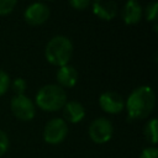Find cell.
I'll use <instances>...</instances> for the list:
<instances>
[{
    "mask_svg": "<svg viewBox=\"0 0 158 158\" xmlns=\"http://www.w3.org/2000/svg\"><path fill=\"white\" fill-rule=\"evenodd\" d=\"M156 104V96L151 86L143 85L136 88L126 101L128 116L131 118H144L147 117Z\"/></svg>",
    "mask_w": 158,
    "mask_h": 158,
    "instance_id": "obj_1",
    "label": "cell"
},
{
    "mask_svg": "<svg viewBox=\"0 0 158 158\" xmlns=\"http://www.w3.org/2000/svg\"><path fill=\"white\" fill-rule=\"evenodd\" d=\"M46 58L54 65H65L73 54V44L65 36H56L46 46Z\"/></svg>",
    "mask_w": 158,
    "mask_h": 158,
    "instance_id": "obj_2",
    "label": "cell"
},
{
    "mask_svg": "<svg viewBox=\"0 0 158 158\" xmlns=\"http://www.w3.org/2000/svg\"><path fill=\"white\" fill-rule=\"evenodd\" d=\"M67 102V94L59 85L48 84L42 86L36 95V104L44 111H57Z\"/></svg>",
    "mask_w": 158,
    "mask_h": 158,
    "instance_id": "obj_3",
    "label": "cell"
},
{
    "mask_svg": "<svg viewBox=\"0 0 158 158\" xmlns=\"http://www.w3.org/2000/svg\"><path fill=\"white\" fill-rule=\"evenodd\" d=\"M68 133L67 122L63 118H53L47 122L43 131V138L47 143L57 144L60 143Z\"/></svg>",
    "mask_w": 158,
    "mask_h": 158,
    "instance_id": "obj_4",
    "label": "cell"
},
{
    "mask_svg": "<svg viewBox=\"0 0 158 158\" xmlns=\"http://www.w3.org/2000/svg\"><path fill=\"white\" fill-rule=\"evenodd\" d=\"M112 123L105 117L95 118L89 126V136L95 143L107 142L112 137Z\"/></svg>",
    "mask_w": 158,
    "mask_h": 158,
    "instance_id": "obj_5",
    "label": "cell"
},
{
    "mask_svg": "<svg viewBox=\"0 0 158 158\" xmlns=\"http://www.w3.org/2000/svg\"><path fill=\"white\" fill-rule=\"evenodd\" d=\"M10 106L12 114L22 121L32 120L35 116V105L26 95H15L11 99Z\"/></svg>",
    "mask_w": 158,
    "mask_h": 158,
    "instance_id": "obj_6",
    "label": "cell"
},
{
    "mask_svg": "<svg viewBox=\"0 0 158 158\" xmlns=\"http://www.w3.org/2000/svg\"><path fill=\"white\" fill-rule=\"evenodd\" d=\"M100 107L109 114H117L122 111L125 101L122 96L116 91H105L99 98Z\"/></svg>",
    "mask_w": 158,
    "mask_h": 158,
    "instance_id": "obj_7",
    "label": "cell"
},
{
    "mask_svg": "<svg viewBox=\"0 0 158 158\" xmlns=\"http://www.w3.org/2000/svg\"><path fill=\"white\" fill-rule=\"evenodd\" d=\"M49 17V7L43 2H35L25 11V20L31 25H41Z\"/></svg>",
    "mask_w": 158,
    "mask_h": 158,
    "instance_id": "obj_8",
    "label": "cell"
},
{
    "mask_svg": "<svg viewBox=\"0 0 158 158\" xmlns=\"http://www.w3.org/2000/svg\"><path fill=\"white\" fill-rule=\"evenodd\" d=\"M93 11L96 16L102 20H111L117 14V4L115 1H94L93 2Z\"/></svg>",
    "mask_w": 158,
    "mask_h": 158,
    "instance_id": "obj_9",
    "label": "cell"
},
{
    "mask_svg": "<svg viewBox=\"0 0 158 158\" xmlns=\"http://www.w3.org/2000/svg\"><path fill=\"white\" fill-rule=\"evenodd\" d=\"M57 80L62 86L65 88H72L75 85L77 80H78V72L73 65L65 64L59 67V69L57 70Z\"/></svg>",
    "mask_w": 158,
    "mask_h": 158,
    "instance_id": "obj_10",
    "label": "cell"
},
{
    "mask_svg": "<svg viewBox=\"0 0 158 158\" xmlns=\"http://www.w3.org/2000/svg\"><path fill=\"white\" fill-rule=\"evenodd\" d=\"M142 17V7L141 5L135 1V0H130L125 4L123 9H122V20L127 25H133L137 23Z\"/></svg>",
    "mask_w": 158,
    "mask_h": 158,
    "instance_id": "obj_11",
    "label": "cell"
},
{
    "mask_svg": "<svg viewBox=\"0 0 158 158\" xmlns=\"http://www.w3.org/2000/svg\"><path fill=\"white\" fill-rule=\"evenodd\" d=\"M63 109H64V117L69 122H73V123L79 122L85 116L84 106L80 102H78V101L65 102V105L63 106Z\"/></svg>",
    "mask_w": 158,
    "mask_h": 158,
    "instance_id": "obj_12",
    "label": "cell"
},
{
    "mask_svg": "<svg viewBox=\"0 0 158 158\" xmlns=\"http://www.w3.org/2000/svg\"><path fill=\"white\" fill-rule=\"evenodd\" d=\"M144 135H146V137H147V139H148L149 142H152L153 144L157 143L158 132H157V120H156V118H152V120L146 125Z\"/></svg>",
    "mask_w": 158,
    "mask_h": 158,
    "instance_id": "obj_13",
    "label": "cell"
},
{
    "mask_svg": "<svg viewBox=\"0 0 158 158\" xmlns=\"http://www.w3.org/2000/svg\"><path fill=\"white\" fill-rule=\"evenodd\" d=\"M157 15H158V2L153 1V2L148 4L146 7V19L148 21H156Z\"/></svg>",
    "mask_w": 158,
    "mask_h": 158,
    "instance_id": "obj_14",
    "label": "cell"
},
{
    "mask_svg": "<svg viewBox=\"0 0 158 158\" xmlns=\"http://www.w3.org/2000/svg\"><path fill=\"white\" fill-rule=\"evenodd\" d=\"M16 6L15 0H0V15L10 14Z\"/></svg>",
    "mask_w": 158,
    "mask_h": 158,
    "instance_id": "obj_15",
    "label": "cell"
},
{
    "mask_svg": "<svg viewBox=\"0 0 158 158\" xmlns=\"http://www.w3.org/2000/svg\"><path fill=\"white\" fill-rule=\"evenodd\" d=\"M12 90L16 93V95H23L26 90V81L22 78H16L12 81Z\"/></svg>",
    "mask_w": 158,
    "mask_h": 158,
    "instance_id": "obj_16",
    "label": "cell"
},
{
    "mask_svg": "<svg viewBox=\"0 0 158 158\" xmlns=\"http://www.w3.org/2000/svg\"><path fill=\"white\" fill-rule=\"evenodd\" d=\"M9 85H10V78L7 73L0 69V95H2L9 89Z\"/></svg>",
    "mask_w": 158,
    "mask_h": 158,
    "instance_id": "obj_17",
    "label": "cell"
},
{
    "mask_svg": "<svg viewBox=\"0 0 158 158\" xmlns=\"http://www.w3.org/2000/svg\"><path fill=\"white\" fill-rule=\"evenodd\" d=\"M9 147V138L7 135L0 130V156H2Z\"/></svg>",
    "mask_w": 158,
    "mask_h": 158,
    "instance_id": "obj_18",
    "label": "cell"
},
{
    "mask_svg": "<svg viewBox=\"0 0 158 158\" xmlns=\"http://www.w3.org/2000/svg\"><path fill=\"white\" fill-rule=\"evenodd\" d=\"M69 5L77 10H84L86 6L90 5V2L88 0H72V1H69Z\"/></svg>",
    "mask_w": 158,
    "mask_h": 158,
    "instance_id": "obj_19",
    "label": "cell"
},
{
    "mask_svg": "<svg viewBox=\"0 0 158 158\" xmlns=\"http://www.w3.org/2000/svg\"><path fill=\"white\" fill-rule=\"evenodd\" d=\"M157 157H158V151H157V148L149 147V148H146V149L142 152V154H141L139 158H157Z\"/></svg>",
    "mask_w": 158,
    "mask_h": 158,
    "instance_id": "obj_20",
    "label": "cell"
}]
</instances>
